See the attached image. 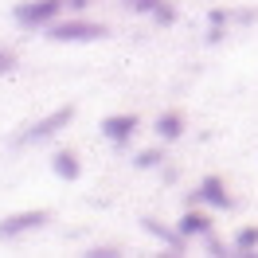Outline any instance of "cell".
Instances as JSON below:
<instances>
[{
	"instance_id": "obj_1",
	"label": "cell",
	"mask_w": 258,
	"mask_h": 258,
	"mask_svg": "<svg viewBox=\"0 0 258 258\" xmlns=\"http://www.w3.org/2000/svg\"><path fill=\"white\" fill-rule=\"evenodd\" d=\"M59 8H63V0H24V4L12 8V20L20 28L35 32V28H51L55 16H59Z\"/></svg>"
},
{
	"instance_id": "obj_2",
	"label": "cell",
	"mask_w": 258,
	"mask_h": 258,
	"mask_svg": "<svg viewBox=\"0 0 258 258\" xmlns=\"http://www.w3.org/2000/svg\"><path fill=\"white\" fill-rule=\"evenodd\" d=\"M51 43H94V39H106V24H94V20H67V24H51L47 28Z\"/></svg>"
},
{
	"instance_id": "obj_3",
	"label": "cell",
	"mask_w": 258,
	"mask_h": 258,
	"mask_svg": "<svg viewBox=\"0 0 258 258\" xmlns=\"http://www.w3.org/2000/svg\"><path fill=\"white\" fill-rule=\"evenodd\" d=\"M102 137L110 141V145H129L133 141V133L141 129V121H137V113H110V117H102Z\"/></svg>"
},
{
	"instance_id": "obj_4",
	"label": "cell",
	"mask_w": 258,
	"mask_h": 258,
	"mask_svg": "<svg viewBox=\"0 0 258 258\" xmlns=\"http://www.w3.org/2000/svg\"><path fill=\"white\" fill-rule=\"evenodd\" d=\"M71 117H75V106H59V110H51L47 117H39V121L24 133V141H51L59 129L71 125Z\"/></svg>"
},
{
	"instance_id": "obj_5",
	"label": "cell",
	"mask_w": 258,
	"mask_h": 258,
	"mask_svg": "<svg viewBox=\"0 0 258 258\" xmlns=\"http://www.w3.org/2000/svg\"><path fill=\"white\" fill-rule=\"evenodd\" d=\"M51 215L43 208L35 211H20V215H8V219H0V239H16V235H24V231H35V227H43Z\"/></svg>"
},
{
	"instance_id": "obj_6",
	"label": "cell",
	"mask_w": 258,
	"mask_h": 258,
	"mask_svg": "<svg viewBox=\"0 0 258 258\" xmlns=\"http://www.w3.org/2000/svg\"><path fill=\"white\" fill-rule=\"evenodd\" d=\"M196 192H200V200H204V204H211V208H219V211H227L231 204H235V200H231V192H227V184H223V176H215V172L200 180V188H196Z\"/></svg>"
},
{
	"instance_id": "obj_7",
	"label": "cell",
	"mask_w": 258,
	"mask_h": 258,
	"mask_svg": "<svg viewBox=\"0 0 258 258\" xmlns=\"http://www.w3.org/2000/svg\"><path fill=\"white\" fill-rule=\"evenodd\" d=\"M176 231H180V235H184V239H204V235H208V231H211V219H208V215H204V211H200V208H188V211H184V215H180Z\"/></svg>"
},
{
	"instance_id": "obj_8",
	"label": "cell",
	"mask_w": 258,
	"mask_h": 258,
	"mask_svg": "<svg viewBox=\"0 0 258 258\" xmlns=\"http://www.w3.org/2000/svg\"><path fill=\"white\" fill-rule=\"evenodd\" d=\"M141 227H145V231L153 235V239H161L164 246L172 250V254H184V242H188V239H184L180 231H172V227H164V223H157V219H149V215L141 219Z\"/></svg>"
},
{
	"instance_id": "obj_9",
	"label": "cell",
	"mask_w": 258,
	"mask_h": 258,
	"mask_svg": "<svg viewBox=\"0 0 258 258\" xmlns=\"http://www.w3.org/2000/svg\"><path fill=\"white\" fill-rule=\"evenodd\" d=\"M51 168H55V176H59V180H79V172H82L79 157H75L71 149H59V153L51 157Z\"/></svg>"
},
{
	"instance_id": "obj_10",
	"label": "cell",
	"mask_w": 258,
	"mask_h": 258,
	"mask_svg": "<svg viewBox=\"0 0 258 258\" xmlns=\"http://www.w3.org/2000/svg\"><path fill=\"white\" fill-rule=\"evenodd\" d=\"M180 133H184V113L180 110H164L161 117H157V137H161V141H176Z\"/></svg>"
},
{
	"instance_id": "obj_11",
	"label": "cell",
	"mask_w": 258,
	"mask_h": 258,
	"mask_svg": "<svg viewBox=\"0 0 258 258\" xmlns=\"http://www.w3.org/2000/svg\"><path fill=\"white\" fill-rule=\"evenodd\" d=\"M235 254H250V250H258V223H250V227H239L235 231Z\"/></svg>"
},
{
	"instance_id": "obj_12",
	"label": "cell",
	"mask_w": 258,
	"mask_h": 258,
	"mask_svg": "<svg viewBox=\"0 0 258 258\" xmlns=\"http://www.w3.org/2000/svg\"><path fill=\"white\" fill-rule=\"evenodd\" d=\"M161 161H164V153H161V149H141V153L133 157V164H137V168H157Z\"/></svg>"
},
{
	"instance_id": "obj_13",
	"label": "cell",
	"mask_w": 258,
	"mask_h": 258,
	"mask_svg": "<svg viewBox=\"0 0 258 258\" xmlns=\"http://www.w3.org/2000/svg\"><path fill=\"white\" fill-rule=\"evenodd\" d=\"M153 20H157L161 28H172V24H176V8H172L168 0H161V4H157V12H153Z\"/></svg>"
},
{
	"instance_id": "obj_14",
	"label": "cell",
	"mask_w": 258,
	"mask_h": 258,
	"mask_svg": "<svg viewBox=\"0 0 258 258\" xmlns=\"http://www.w3.org/2000/svg\"><path fill=\"white\" fill-rule=\"evenodd\" d=\"M157 4H161V0H125V8H129V12H137V16H153Z\"/></svg>"
},
{
	"instance_id": "obj_15",
	"label": "cell",
	"mask_w": 258,
	"mask_h": 258,
	"mask_svg": "<svg viewBox=\"0 0 258 258\" xmlns=\"http://www.w3.org/2000/svg\"><path fill=\"white\" fill-rule=\"evenodd\" d=\"M12 71H16V51L0 43V75H12Z\"/></svg>"
},
{
	"instance_id": "obj_16",
	"label": "cell",
	"mask_w": 258,
	"mask_h": 258,
	"mask_svg": "<svg viewBox=\"0 0 258 258\" xmlns=\"http://www.w3.org/2000/svg\"><path fill=\"white\" fill-rule=\"evenodd\" d=\"M204 246H208V254H227V246L215 239V231H208V235H204Z\"/></svg>"
},
{
	"instance_id": "obj_17",
	"label": "cell",
	"mask_w": 258,
	"mask_h": 258,
	"mask_svg": "<svg viewBox=\"0 0 258 258\" xmlns=\"http://www.w3.org/2000/svg\"><path fill=\"white\" fill-rule=\"evenodd\" d=\"M223 24H211V28H208V43H219V39H223Z\"/></svg>"
},
{
	"instance_id": "obj_18",
	"label": "cell",
	"mask_w": 258,
	"mask_h": 258,
	"mask_svg": "<svg viewBox=\"0 0 258 258\" xmlns=\"http://www.w3.org/2000/svg\"><path fill=\"white\" fill-rule=\"evenodd\" d=\"M67 8H86V4H90V0H63Z\"/></svg>"
}]
</instances>
